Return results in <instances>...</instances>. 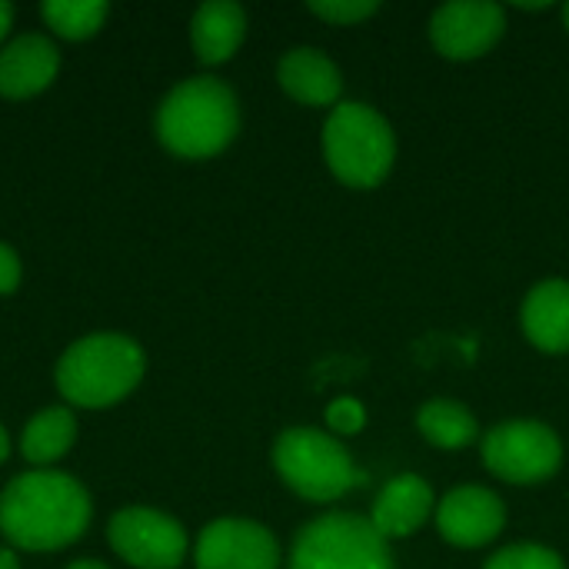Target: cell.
Here are the masks:
<instances>
[{
	"label": "cell",
	"mask_w": 569,
	"mask_h": 569,
	"mask_svg": "<svg viewBox=\"0 0 569 569\" xmlns=\"http://www.w3.org/2000/svg\"><path fill=\"white\" fill-rule=\"evenodd\" d=\"M90 523L87 490L57 470L23 473L0 493V533L23 550L73 543Z\"/></svg>",
	"instance_id": "obj_1"
},
{
	"label": "cell",
	"mask_w": 569,
	"mask_h": 569,
	"mask_svg": "<svg viewBox=\"0 0 569 569\" xmlns=\"http://www.w3.org/2000/svg\"><path fill=\"white\" fill-rule=\"evenodd\" d=\"M237 97L223 80L193 77L170 90L157 113V133L177 157H213L237 133Z\"/></svg>",
	"instance_id": "obj_2"
},
{
	"label": "cell",
	"mask_w": 569,
	"mask_h": 569,
	"mask_svg": "<svg viewBox=\"0 0 569 569\" xmlns=\"http://www.w3.org/2000/svg\"><path fill=\"white\" fill-rule=\"evenodd\" d=\"M143 377V353L120 333L77 340L57 363V387L77 407H110Z\"/></svg>",
	"instance_id": "obj_3"
},
{
	"label": "cell",
	"mask_w": 569,
	"mask_h": 569,
	"mask_svg": "<svg viewBox=\"0 0 569 569\" xmlns=\"http://www.w3.org/2000/svg\"><path fill=\"white\" fill-rule=\"evenodd\" d=\"M323 157L350 187H377L397 157L390 123L367 103H337L323 123Z\"/></svg>",
	"instance_id": "obj_4"
},
{
	"label": "cell",
	"mask_w": 569,
	"mask_h": 569,
	"mask_svg": "<svg viewBox=\"0 0 569 569\" xmlns=\"http://www.w3.org/2000/svg\"><path fill=\"white\" fill-rule=\"evenodd\" d=\"M273 463L290 490L317 503L340 500L360 480L343 443L310 427L287 430L273 447Z\"/></svg>",
	"instance_id": "obj_5"
},
{
	"label": "cell",
	"mask_w": 569,
	"mask_h": 569,
	"mask_svg": "<svg viewBox=\"0 0 569 569\" xmlns=\"http://www.w3.org/2000/svg\"><path fill=\"white\" fill-rule=\"evenodd\" d=\"M290 569H393V553L370 520L327 513L300 530Z\"/></svg>",
	"instance_id": "obj_6"
},
{
	"label": "cell",
	"mask_w": 569,
	"mask_h": 569,
	"mask_svg": "<svg viewBox=\"0 0 569 569\" xmlns=\"http://www.w3.org/2000/svg\"><path fill=\"white\" fill-rule=\"evenodd\" d=\"M483 463L507 483H543L560 470L563 443L540 420H507L487 433Z\"/></svg>",
	"instance_id": "obj_7"
},
{
	"label": "cell",
	"mask_w": 569,
	"mask_h": 569,
	"mask_svg": "<svg viewBox=\"0 0 569 569\" xmlns=\"http://www.w3.org/2000/svg\"><path fill=\"white\" fill-rule=\"evenodd\" d=\"M110 547L133 567L173 569L187 553V533L167 513L130 507L110 520Z\"/></svg>",
	"instance_id": "obj_8"
},
{
	"label": "cell",
	"mask_w": 569,
	"mask_h": 569,
	"mask_svg": "<svg viewBox=\"0 0 569 569\" xmlns=\"http://www.w3.org/2000/svg\"><path fill=\"white\" fill-rule=\"evenodd\" d=\"M507 27V13L490 0H450L430 17V40L450 60H473L487 53Z\"/></svg>",
	"instance_id": "obj_9"
},
{
	"label": "cell",
	"mask_w": 569,
	"mask_h": 569,
	"mask_svg": "<svg viewBox=\"0 0 569 569\" xmlns=\"http://www.w3.org/2000/svg\"><path fill=\"white\" fill-rule=\"evenodd\" d=\"M273 533L250 520H217L197 540V569H277Z\"/></svg>",
	"instance_id": "obj_10"
},
{
	"label": "cell",
	"mask_w": 569,
	"mask_h": 569,
	"mask_svg": "<svg viewBox=\"0 0 569 569\" xmlns=\"http://www.w3.org/2000/svg\"><path fill=\"white\" fill-rule=\"evenodd\" d=\"M507 523L503 500L487 487H457L437 507V527L453 547H483L500 537Z\"/></svg>",
	"instance_id": "obj_11"
},
{
	"label": "cell",
	"mask_w": 569,
	"mask_h": 569,
	"mask_svg": "<svg viewBox=\"0 0 569 569\" xmlns=\"http://www.w3.org/2000/svg\"><path fill=\"white\" fill-rule=\"evenodd\" d=\"M430 513H433L430 483L423 477H417V473H400L377 493L370 523L377 527L380 537L393 540V537L417 533L427 523Z\"/></svg>",
	"instance_id": "obj_12"
},
{
	"label": "cell",
	"mask_w": 569,
	"mask_h": 569,
	"mask_svg": "<svg viewBox=\"0 0 569 569\" xmlns=\"http://www.w3.org/2000/svg\"><path fill=\"white\" fill-rule=\"evenodd\" d=\"M57 47L40 33H23L0 53V93L30 97L43 90L57 73Z\"/></svg>",
	"instance_id": "obj_13"
},
{
	"label": "cell",
	"mask_w": 569,
	"mask_h": 569,
	"mask_svg": "<svg viewBox=\"0 0 569 569\" xmlns=\"http://www.w3.org/2000/svg\"><path fill=\"white\" fill-rule=\"evenodd\" d=\"M523 330L543 353L569 350V283L543 280L523 300Z\"/></svg>",
	"instance_id": "obj_14"
},
{
	"label": "cell",
	"mask_w": 569,
	"mask_h": 569,
	"mask_svg": "<svg viewBox=\"0 0 569 569\" xmlns=\"http://www.w3.org/2000/svg\"><path fill=\"white\" fill-rule=\"evenodd\" d=\"M280 83L293 100L310 103V107L337 103V97L343 90L337 63L327 53L313 50V47H293L290 53H283Z\"/></svg>",
	"instance_id": "obj_15"
},
{
	"label": "cell",
	"mask_w": 569,
	"mask_h": 569,
	"mask_svg": "<svg viewBox=\"0 0 569 569\" xmlns=\"http://www.w3.org/2000/svg\"><path fill=\"white\" fill-rule=\"evenodd\" d=\"M243 30H247V13L240 3L210 0L193 13V23H190L193 50L203 63H223L227 57L237 53Z\"/></svg>",
	"instance_id": "obj_16"
},
{
	"label": "cell",
	"mask_w": 569,
	"mask_h": 569,
	"mask_svg": "<svg viewBox=\"0 0 569 569\" xmlns=\"http://www.w3.org/2000/svg\"><path fill=\"white\" fill-rule=\"evenodd\" d=\"M73 437H77L73 413L67 407H50L27 423L20 447L30 463H53L70 450Z\"/></svg>",
	"instance_id": "obj_17"
},
{
	"label": "cell",
	"mask_w": 569,
	"mask_h": 569,
	"mask_svg": "<svg viewBox=\"0 0 569 569\" xmlns=\"http://www.w3.org/2000/svg\"><path fill=\"white\" fill-rule=\"evenodd\" d=\"M417 427L440 450H460L477 437L473 413L457 400H430V403H423L420 413H417Z\"/></svg>",
	"instance_id": "obj_18"
},
{
	"label": "cell",
	"mask_w": 569,
	"mask_h": 569,
	"mask_svg": "<svg viewBox=\"0 0 569 569\" xmlns=\"http://www.w3.org/2000/svg\"><path fill=\"white\" fill-rule=\"evenodd\" d=\"M43 17L60 37L77 40V37H90L103 23L107 3L103 0H47Z\"/></svg>",
	"instance_id": "obj_19"
},
{
	"label": "cell",
	"mask_w": 569,
	"mask_h": 569,
	"mask_svg": "<svg viewBox=\"0 0 569 569\" xmlns=\"http://www.w3.org/2000/svg\"><path fill=\"white\" fill-rule=\"evenodd\" d=\"M483 569H567L560 553L537 547V543H520V547H507L500 553H493Z\"/></svg>",
	"instance_id": "obj_20"
},
{
	"label": "cell",
	"mask_w": 569,
	"mask_h": 569,
	"mask_svg": "<svg viewBox=\"0 0 569 569\" xmlns=\"http://www.w3.org/2000/svg\"><path fill=\"white\" fill-rule=\"evenodd\" d=\"M310 10L330 23H357V20H367L370 13L380 10L377 0H313Z\"/></svg>",
	"instance_id": "obj_21"
},
{
	"label": "cell",
	"mask_w": 569,
	"mask_h": 569,
	"mask_svg": "<svg viewBox=\"0 0 569 569\" xmlns=\"http://www.w3.org/2000/svg\"><path fill=\"white\" fill-rule=\"evenodd\" d=\"M367 423V410L353 397H340L327 407V427L333 433H360Z\"/></svg>",
	"instance_id": "obj_22"
},
{
	"label": "cell",
	"mask_w": 569,
	"mask_h": 569,
	"mask_svg": "<svg viewBox=\"0 0 569 569\" xmlns=\"http://www.w3.org/2000/svg\"><path fill=\"white\" fill-rule=\"evenodd\" d=\"M17 283H20V260L7 243H0V293H10Z\"/></svg>",
	"instance_id": "obj_23"
},
{
	"label": "cell",
	"mask_w": 569,
	"mask_h": 569,
	"mask_svg": "<svg viewBox=\"0 0 569 569\" xmlns=\"http://www.w3.org/2000/svg\"><path fill=\"white\" fill-rule=\"evenodd\" d=\"M10 20H13V7L7 0H0V37L10 30Z\"/></svg>",
	"instance_id": "obj_24"
},
{
	"label": "cell",
	"mask_w": 569,
	"mask_h": 569,
	"mask_svg": "<svg viewBox=\"0 0 569 569\" xmlns=\"http://www.w3.org/2000/svg\"><path fill=\"white\" fill-rule=\"evenodd\" d=\"M0 569H20L17 567V557L10 550H0Z\"/></svg>",
	"instance_id": "obj_25"
},
{
	"label": "cell",
	"mask_w": 569,
	"mask_h": 569,
	"mask_svg": "<svg viewBox=\"0 0 569 569\" xmlns=\"http://www.w3.org/2000/svg\"><path fill=\"white\" fill-rule=\"evenodd\" d=\"M7 450H10V440H7V430L0 427V463L7 460Z\"/></svg>",
	"instance_id": "obj_26"
},
{
	"label": "cell",
	"mask_w": 569,
	"mask_h": 569,
	"mask_svg": "<svg viewBox=\"0 0 569 569\" xmlns=\"http://www.w3.org/2000/svg\"><path fill=\"white\" fill-rule=\"evenodd\" d=\"M70 569H107L103 563H93V560H80V563H73Z\"/></svg>",
	"instance_id": "obj_27"
},
{
	"label": "cell",
	"mask_w": 569,
	"mask_h": 569,
	"mask_svg": "<svg viewBox=\"0 0 569 569\" xmlns=\"http://www.w3.org/2000/svg\"><path fill=\"white\" fill-rule=\"evenodd\" d=\"M563 20H567V27H569V3L563 7Z\"/></svg>",
	"instance_id": "obj_28"
}]
</instances>
